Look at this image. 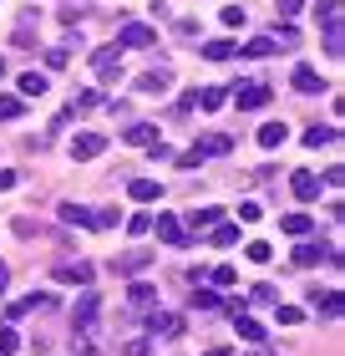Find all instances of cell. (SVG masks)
I'll return each mask as SVG.
<instances>
[{
    "label": "cell",
    "instance_id": "cell-1",
    "mask_svg": "<svg viewBox=\"0 0 345 356\" xmlns=\"http://www.w3.org/2000/svg\"><path fill=\"white\" fill-rule=\"evenodd\" d=\"M147 234H158L162 245H173V250H188V245H193V234L183 229V219H178V214H158Z\"/></svg>",
    "mask_w": 345,
    "mask_h": 356
},
{
    "label": "cell",
    "instance_id": "cell-2",
    "mask_svg": "<svg viewBox=\"0 0 345 356\" xmlns=\"http://www.w3.org/2000/svg\"><path fill=\"white\" fill-rule=\"evenodd\" d=\"M92 72H96V82H117V76H122V46L117 41L96 46V51H92Z\"/></svg>",
    "mask_w": 345,
    "mask_h": 356
},
{
    "label": "cell",
    "instance_id": "cell-3",
    "mask_svg": "<svg viewBox=\"0 0 345 356\" xmlns=\"http://www.w3.org/2000/svg\"><path fill=\"white\" fill-rule=\"evenodd\" d=\"M117 46H122V51H147V46H158V31L142 26V21H127L117 31Z\"/></svg>",
    "mask_w": 345,
    "mask_h": 356
},
{
    "label": "cell",
    "instance_id": "cell-4",
    "mask_svg": "<svg viewBox=\"0 0 345 356\" xmlns=\"http://www.w3.org/2000/svg\"><path fill=\"white\" fill-rule=\"evenodd\" d=\"M289 188H294V199H300V204H315V199H320V173L294 168V173H289Z\"/></svg>",
    "mask_w": 345,
    "mask_h": 356
},
{
    "label": "cell",
    "instance_id": "cell-5",
    "mask_svg": "<svg viewBox=\"0 0 345 356\" xmlns=\"http://www.w3.org/2000/svg\"><path fill=\"white\" fill-rule=\"evenodd\" d=\"M96 153H107V138L102 133H76L71 138V158H76V163H92Z\"/></svg>",
    "mask_w": 345,
    "mask_h": 356
},
{
    "label": "cell",
    "instance_id": "cell-6",
    "mask_svg": "<svg viewBox=\"0 0 345 356\" xmlns=\"http://www.w3.org/2000/svg\"><path fill=\"white\" fill-rule=\"evenodd\" d=\"M193 153L199 158H224V153H234V138L228 133H203L199 143H193Z\"/></svg>",
    "mask_w": 345,
    "mask_h": 356
},
{
    "label": "cell",
    "instance_id": "cell-7",
    "mask_svg": "<svg viewBox=\"0 0 345 356\" xmlns=\"http://www.w3.org/2000/svg\"><path fill=\"white\" fill-rule=\"evenodd\" d=\"M234 102H239V112H259V107H269V87H264V82L239 87V92H234Z\"/></svg>",
    "mask_w": 345,
    "mask_h": 356
},
{
    "label": "cell",
    "instance_id": "cell-8",
    "mask_svg": "<svg viewBox=\"0 0 345 356\" xmlns=\"http://www.w3.org/2000/svg\"><path fill=\"white\" fill-rule=\"evenodd\" d=\"M168 87H173V72H162V67H153V72L137 76V92H142V97H162Z\"/></svg>",
    "mask_w": 345,
    "mask_h": 356
},
{
    "label": "cell",
    "instance_id": "cell-9",
    "mask_svg": "<svg viewBox=\"0 0 345 356\" xmlns=\"http://www.w3.org/2000/svg\"><path fill=\"white\" fill-rule=\"evenodd\" d=\"M147 331H153V336H168V341H173V336H183V316L153 311V316H147Z\"/></svg>",
    "mask_w": 345,
    "mask_h": 356
},
{
    "label": "cell",
    "instance_id": "cell-10",
    "mask_svg": "<svg viewBox=\"0 0 345 356\" xmlns=\"http://www.w3.org/2000/svg\"><path fill=\"white\" fill-rule=\"evenodd\" d=\"M56 214H61V224H76V229H96V214H92V209H81L76 199H67V204L56 209Z\"/></svg>",
    "mask_w": 345,
    "mask_h": 356
},
{
    "label": "cell",
    "instance_id": "cell-11",
    "mask_svg": "<svg viewBox=\"0 0 345 356\" xmlns=\"http://www.w3.org/2000/svg\"><path fill=\"white\" fill-rule=\"evenodd\" d=\"M56 280H61V285H92L96 275H92L87 260H71V265H56Z\"/></svg>",
    "mask_w": 345,
    "mask_h": 356
},
{
    "label": "cell",
    "instance_id": "cell-12",
    "mask_svg": "<svg viewBox=\"0 0 345 356\" xmlns=\"http://www.w3.org/2000/svg\"><path fill=\"white\" fill-rule=\"evenodd\" d=\"M325 250H330V245H315V239H300V245H294V265H300V270H315V265L325 260Z\"/></svg>",
    "mask_w": 345,
    "mask_h": 356
},
{
    "label": "cell",
    "instance_id": "cell-13",
    "mask_svg": "<svg viewBox=\"0 0 345 356\" xmlns=\"http://www.w3.org/2000/svg\"><path fill=\"white\" fill-rule=\"evenodd\" d=\"M274 46H279L274 36H254V41H244V46H234V51H239L244 61H264V56L274 51Z\"/></svg>",
    "mask_w": 345,
    "mask_h": 356
},
{
    "label": "cell",
    "instance_id": "cell-14",
    "mask_svg": "<svg viewBox=\"0 0 345 356\" xmlns=\"http://www.w3.org/2000/svg\"><path fill=\"white\" fill-rule=\"evenodd\" d=\"M294 92L320 97V92H325V76H320V72H310V67H300V72H294Z\"/></svg>",
    "mask_w": 345,
    "mask_h": 356
},
{
    "label": "cell",
    "instance_id": "cell-15",
    "mask_svg": "<svg viewBox=\"0 0 345 356\" xmlns=\"http://www.w3.org/2000/svg\"><path fill=\"white\" fill-rule=\"evenodd\" d=\"M315 305H320V316L335 321V316L345 311V296H340V290H320V285H315Z\"/></svg>",
    "mask_w": 345,
    "mask_h": 356
},
{
    "label": "cell",
    "instance_id": "cell-16",
    "mask_svg": "<svg viewBox=\"0 0 345 356\" xmlns=\"http://www.w3.org/2000/svg\"><path fill=\"white\" fill-rule=\"evenodd\" d=\"M285 138H289V127L285 122H264V127H259V148H285Z\"/></svg>",
    "mask_w": 345,
    "mask_h": 356
},
{
    "label": "cell",
    "instance_id": "cell-17",
    "mask_svg": "<svg viewBox=\"0 0 345 356\" xmlns=\"http://www.w3.org/2000/svg\"><path fill=\"white\" fill-rule=\"evenodd\" d=\"M127 193H133L137 204H158L162 199V184H153V178H133V188H127Z\"/></svg>",
    "mask_w": 345,
    "mask_h": 356
},
{
    "label": "cell",
    "instance_id": "cell-18",
    "mask_svg": "<svg viewBox=\"0 0 345 356\" xmlns=\"http://www.w3.org/2000/svg\"><path fill=\"white\" fill-rule=\"evenodd\" d=\"M228 102V92L224 87H203V92H193V107H203V112H219Z\"/></svg>",
    "mask_w": 345,
    "mask_h": 356
},
{
    "label": "cell",
    "instance_id": "cell-19",
    "mask_svg": "<svg viewBox=\"0 0 345 356\" xmlns=\"http://www.w3.org/2000/svg\"><path fill=\"white\" fill-rule=\"evenodd\" d=\"M127 143H133V148H153V143H158V127H153V122H133V127H127Z\"/></svg>",
    "mask_w": 345,
    "mask_h": 356
},
{
    "label": "cell",
    "instance_id": "cell-20",
    "mask_svg": "<svg viewBox=\"0 0 345 356\" xmlns=\"http://www.w3.org/2000/svg\"><path fill=\"white\" fill-rule=\"evenodd\" d=\"M279 229L294 234V239H305V234H315V224H310V214H285V219H279Z\"/></svg>",
    "mask_w": 345,
    "mask_h": 356
},
{
    "label": "cell",
    "instance_id": "cell-21",
    "mask_svg": "<svg viewBox=\"0 0 345 356\" xmlns=\"http://www.w3.org/2000/svg\"><path fill=\"white\" fill-rule=\"evenodd\" d=\"M147 260H153L147 250H133V254H117V260H112V270H117V275H127V270H147Z\"/></svg>",
    "mask_w": 345,
    "mask_h": 356
},
{
    "label": "cell",
    "instance_id": "cell-22",
    "mask_svg": "<svg viewBox=\"0 0 345 356\" xmlns=\"http://www.w3.org/2000/svg\"><path fill=\"white\" fill-rule=\"evenodd\" d=\"M26 112V97H15V92H0V122H15Z\"/></svg>",
    "mask_w": 345,
    "mask_h": 356
},
{
    "label": "cell",
    "instance_id": "cell-23",
    "mask_svg": "<svg viewBox=\"0 0 345 356\" xmlns=\"http://www.w3.org/2000/svg\"><path fill=\"white\" fill-rule=\"evenodd\" d=\"M340 133L335 127H325V122H315V127H305V148H325V143H335Z\"/></svg>",
    "mask_w": 345,
    "mask_h": 356
},
{
    "label": "cell",
    "instance_id": "cell-24",
    "mask_svg": "<svg viewBox=\"0 0 345 356\" xmlns=\"http://www.w3.org/2000/svg\"><path fill=\"white\" fill-rule=\"evenodd\" d=\"M46 87H51V82H46L41 72H26V76H21V92H15V97H46Z\"/></svg>",
    "mask_w": 345,
    "mask_h": 356
},
{
    "label": "cell",
    "instance_id": "cell-25",
    "mask_svg": "<svg viewBox=\"0 0 345 356\" xmlns=\"http://www.w3.org/2000/svg\"><path fill=\"white\" fill-rule=\"evenodd\" d=\"M127 300H133V305H153L158 300V285L153 280H137L133 290H127Z\"/></svg>",
    "mask_w": 345,
    "mask_h": 356
},
{
    "label": "cell",
    "instance_id": "cell-26",
    "mask_svg": "<svg viewBox=\"0 0 345 356\" xmlns=\"http://www.w3.org/2000/svg\"><path fill=\"white\" fill-rule=\"evenodd\" d=\"M71 321H76V326H92V321H96V296H81V305L71 311Z\"/></svg>",
    "mask_w": 345,
    "mask_h": 356
},
{
    "label": "cell",
    "instance_id": "cell-27",
    "mask_svg": "<svg viewBox=\"0 0 345 356\" xmlns=\"http://www.w3.org/2000/svg\"><path fill=\"white\" fill-rule=\"evenodd\" d=\"M208 224H219V209H193V214H188V229H193V234L208 229Z\"/></svg>",
    "mask_w": 345,
    "mask_h": 356
},
{
    "label": "cell",
    "instance_id": "cell-28",
    "mask_svg": "<svg viewBox=\"0 0 345 356\" xmlns=\"http://www.w3.org/2000/svg\"><path fill=\"white\" fill-rule=\"evenodd\" d=\"M213 245H219V250H234V245H239V224H219V229H213Z\"/></svg>",
    "mask_w": 345,
    "mask_h": 356
},
{
    "label": "cell",
    "instance_id": "cell-29",
    "mask_svg": "<svg viewBox=\"0 0 345 356\" xmlns=\"http://www.w3.org/2000/svg\"><path fill=\"white\" fill-rule=\"evenodd\" d=\"M203 56L208 61H228L234 56V41H203Z\"/></svg>",
    "mask_w": 345,
    "mask_h": 356
},
{
    "label": "cell",
    "instance_id": "cell-30",
    "mask_svg": "<svg viewBox=\"0 0 345 356\" xmlns=\"http://www.w3.org/2000/svg\"><path fill=\"white\" fill-rule=\"evenodd\" d=\"M340 31H345L340 21H335V26H325V51H330V56H340V51H345V36H340Z\"/></svg>",
    "mask_w": 345,
    "mask_h": 356
},
{
    "label": "cell",
    "instance_id": "cell-31",
    "mask_svg": "<svg viewBox=\"0 0 345 356\" xmlns=\"http://www.w3.org/2000/svg\"><path fill=\"white\" fill-rule=\"evenodd\" d=\"M193 305H199V311H224V300L213 296V290H199V285H193Z\"/></svg>",
    "mask_w": 345,
    "mask_h": 356
},
{
    "label": "cell",
    "instance_id": "cell-32",
    "mask_svg": "<svg viewBox=\"0 0 345 356\" xmlns=\"http://www.w3.org/2000/svg\"><path fill=\"white\" fill-rule=\"evenodd\" d=\"M274 41H285V46H300V31H294V21H289V15L274 26Z\"/></svg>",
    "mask_w": 345,
    "mask_h": 356
},
{
    "label": "cell",
    "instance_id": "cell-33",
    "mask_svg": "<svg viewBox=\"0 0 345 356\" xmlns=\"http://www.w3.org/2000/svg\"><path fill=\"white\" fill-rule=\"evenodd\" d=\"M71 112H87V107H102V92H76L71 102H67Z\"/></svg>",
    "mask_w": 345,
    "mask_h": 356
},
{
    "label": "cell",
    "instance_id": "cell-34",
    "mask_svg": "<svg viewBox=\"0 0 345 356\" xmlns=\"http://www.w3.org/2000/svg\"><path fill=\"white\" fill-rule=\"evenodd\" d=\"M244 254H249V265H269V245H264V239H249V250H244Z\"/></svg>",
    "mask_w": 345,
    "mask_h": 356
},
{
    "label": "cell",
    "instance_id": "cell-35",
    "mask_svg": "<svg viewBox=\"0 0 345 356\" xmlns=\"http://www.w3.org/2000/svg\"><path fill=\"white\" fill-rule=\"evenodd\" d=\"M219 21H224V26H234V31H244V26H249V15H244V6H224Z\"/></svg>",
    "mask_w": 345,
    "mask_h": 356
},
{
    "label": "cell",
    "instance_id": "cell-36",
    "mask_svg": "<svg viewBox=\"0 0 345 356\" xmlns=\"http://www.w3.org/2000/svg\"><path fill=\"white\" fill-rule=\"evenodd\" d=\"M274 321H279V326H300V321H305V311H300V305H279V311H274Z\"/></svg>",
    "mask_w": 345,
    "mask_h": 356
},
{
    "label": "cell",
    "instance_id": "cell-37",
    "mask_svg": "<svg viewBox=\"0 0 345 356\" xmlns=\"http://www.w3.org/2000/svg\"><path fill=\"white\" fill-rule=\"evenodd\" d=\"M203 280H213V285H234V280H239V270H234V265H219V270H208Z\"/></svg>",
    "mask_w": 345,
    "mask_h": 356
},
{
    "label": "cell",
    "instance_id": "cell-38",
    "mask_svg": "<svg viewBox=\"0 0 345 356\" xmlns=\"http://www.w3.org/2000/svg\"><path fill=\"white\" fill-rule=\"evenodd\" d=\"M10 351H21V336L10 331V321L0 326V356H10Z\"/></svg>",
    "mask_w": 345,
    "mask_h": 356
},
{
    "label": "cell",
    "instance_id": "cell-39",
    "mask_svg": "<svg viewBox=\"0 0 345 356\" xmlns=\"http://www.w3.org/2000/svg\"><path fill=\"white\" fill-rule=\"evenodd\" d=\"M315 15H320L325 26H335V21H340V0H320V6H315Z\"/></svg>",
    "mask_w": 345,
    "mask_h": 356
},
{
    "label": "cell",
    "instance_id": "cell-40",
    "mask_svg": "<svg viewBox=\"0 0 345 356\" xmlns=\"http://www.w3.org/2000/svg\"><path fill=\"white\" fill-rule=\"evenodd\" d=\"M46 67H51V72H61V67H67V46H56V51H46Z\"/></svg>",
    "mask_w": 345,
    "mask_h": 356
},
{
    "label": "cell",
    "instance_id": "cell-41",
    "mask_svg": "<svg viewBox=\"0 0 345 356\" xmlns=\"http://www.w3.org/2000/svg\"><path fill=\"white\" fill-rule=\"evenodd\" d=\"M127 229H133V234H147V229H153V219H147V214H133V219H127Z\"/></svg>",
    "mask_w": 345,
    "mask_h": 356
},
{
    "label": "cell",
    "instance_id": "cell-42",
    "mask_svg": "<svg viewBox=\"0 0 345 356\" xmlns=\"http://www.w3.org/2000/svg\"><path fill=\"white\" fill-rule=\"evenodd\" d=\"M122 214H117V209H102V214H96V229H112V224H117Z\"/></svg>",
    "mask_w": 345,
    "mask_h": 356
},
{
    "label": "cell",
    "instance_id": "cell-43",
    "mask_svg": "<svg viewBox=\"0 0 345 356\" xmlns=\"http://www.w3.org/2000/svg\"><path fill=\"white\" fill-rule=\"evenodd\" d=\"M254 300L259 305H274V285H254Z\"/></svg>",
    "mask_w": 345,
    "mask_h": 356
},
{
    "label": "cell",
    "instance_id": "cell-44",
    "mask_svg": "<svg viewBox=\"0 0 345 356\" xmlns=\"http://www.w3.org/2000/svg\"><path fill=\"white\" fill-rule=\"evenodd\" d=\"M294 10H305V0H279V15H294Z\"/></svg>",
    "mask_w": 345,
    "mask_h": 356
},
{
    "label": "cell",
    "instance_id": "cell-45",
    "mask_svg": "<svg viewBox=\"0 0 345 356\" xmlns=\"http://www.w3.org/2000/svg\"><path fill=\"white\" fill-rule=\"evenodd\" d=\"M122 356H147V341H127V346H122Z\"/></svg>",
    "mask_w": 345,
    "mask_h": 356
},
{
    "label": "cell",
    "instance_id": "cell-46",
    "mask_svg": "<svg viewBox=\"0 0 345 356\" xmlns=\"http://www.w3.org/2000/svg\"><path fill=\"white\" fill-rule=\"evenodd\" d=\"M10 285V270H6V260H0V290H6Z\"/></svg>",
    "mask_w": 345,
    "mask_h": 356
},
{
    "label": "cell",
    "instance_id": "cell-47",
    "mask_svg": "<svg viewBox=\"0 0 345 356\" xmlns=\"http://www.w3.org/2000/svg\"><path fill=\"white\" fill-rule=\"evenodd\" d=\"M249 356H274V351H264V346H254V351H249Z\"/></svg>",
    "mask_w": 345,
    "mask_h": 356
},
{
    "label": "cell",
    "instance_id": "cell-48",
    "mask_svg": "<svg viewBox=\"0 0 345 356\" xmlns=\"http://www.w3.org/2000/svg\"><path fill=\"white\" fill-rule=\"evenodd\" d=\"M0 76H6V56H0Z\"/></svg>",
    "mask_w": 345,
    "mask_h": 356
},
{
    "label": "cell",
    "instance_id": "cell-49",
    "mask_svg": "<svg viewBox=\"0 0 345 356\" xmlns=\"http://www.w3.org/2000/svg\"><path fill=\"white\" fill-rule=\"evenodd\" d=\"M208 356H228V351H208Z\"/></svg>",
    "mask_w": 345,
    "mask_h": 356
}]
</instances>
